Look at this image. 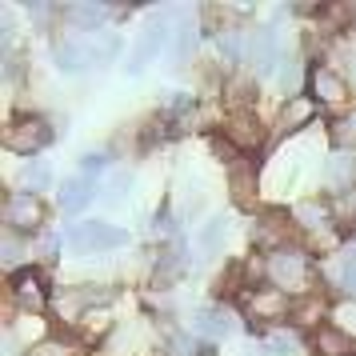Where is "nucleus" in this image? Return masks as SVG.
<instances>
[{"mask_svg": "<svg viewBox=\"0 0 356 356\" xmlns=\"http://www.w3.org/2000/svg\"><path fill=\"white\" fill-rule=\"evenodd\" d=\"M49 180H52V168L44 161H33V164H24V172H20V184H24V193H40V188H49Z\"/></svg>", "mask_w": 356, "mask_h": 356, "instance_id": "6ab92c4d", "label": "nucleus"}, {"mask_svg": "<svg viewBox=\"0 0 356 356\" xmlns=\"http://www.w3.org/2000/svg\"><path fill=\"white\" fill-rule=\"evenodd\" d=\"M164 356H193V340L188 337H172L164 344Z\"/></svg>", "mask_w": 356, "mask_h": 356, "instance_id": "c756f323", "label": "nucleus"}, {"mask_svg": "<svg viewBox=\"0 0 356 356\" xmlns=\"http://www.w3.org/2000/svg\"><path fill=\"white\" fill-rule=\"evenodd\" d=\"M252 356H257V353H252Z\"/></svg>", "mask_w": 356, "mask_h": 356, "instance_id": "72a5a7b5", "label": "nucleus"}, {"mask_svg": "<svg viewBox=\"0 0 356 356\" xmlns=\"http://www.w3.org/2000/svg\"><path fill=\"white\" fill-rule=\"evenodd\" d=\"M353 177H356V161L348 156V152H340V156H332L328 161V168H324V180L332 184V188H353Z\"/></svg>", "mask_w": 356, "mask_h": 356, "instance_id": "dca6fc26", "label": "nucleus"}, {"mask_svg": "<svg viewBox=\"0 0 356 356\" xmlns=\"http://www.w3.org/2000/svg\"><path fill=\"white\" fill-rule=\"evenodd\" d=\"M332 212H337L340 220H356V188L340 193V196H337V204H332Z\"/></svg>", "mask_w": 356, "mask_h": 356, "instance_id": "cd10ccee", "label": "nucleus"}, {"mask_svg": "<svg viewBox=\"0 0 356 356\" xmlns=\"http://www.w3.org/2000/svg\"><path fill=\"white\" fill-rule=\"evenodd\" d=\"M13 296H17V305L29 308V312H40L44 300H49L44 280H40L36 273H17V276H13Z\"/></svg>", "mask_w": 356, "mask_h": 356, "instance_id": "9d476101", "label": "nucleus"}, {"mask_svg": "<svg viewBox=\"0 0 356 356\" xmlns=\"http://www.w3.org/2000/svg\"><path fill=\"white\" fill-rule=\"evenodd\" d=\"M49 145H52V129H49V120H40V116H20V120H13L4 129V148L8 152L33 156V152H40Z\"/></svg>", "mask_w": 356, "mask_h": 356, "instance_id": "20e7f679", "label": "nucleus"}, {"mask_svg": "<svg viewBox=\"0 0 356 356\" xmlns=\"http://www.w3.org/2000/svg\"><path fill=\"white\" fill-rule=\"evenodd\" d=\"M40 220H44V209H40V200L33 193H13L4 200L8 232H33V228H40Z\"/></svg>", "mask_w": 356, "mask_h": 356, "instance_id": "423d86ee", "label": "nucleus"}, {"mask_svg": "<svg viewBox=\"0 0 356 356\" xmlns=\"http://www.w3.org/2000/svg\"><path fill=\"white\" fill-rule=\"evenodd\" d=\"M324 276H328V284L340 292H356V260L348 252H340L324 264Z\"/></svg>", "mask_w": 356, "mask_h": 356, "instance_id": "4468645a", "label": "nucleus"}, {"mask_svg": "<svg viewBox=\"0 0 356 356\" xmlns=\"http://www.w3.org/2000/svg\"><path fill=\"white\" fill-rule=\"evenodd\" d=\"M172 40H177V60H188V52L196 49V24L193 20H180Z\"/></svg>", "mask_w": 356, "mask_h": 356, "instance_id": "412c9836", "label": "nucleus"}, {"mask_svg": "<svg viewBox=\"0 0 356 356\" xmlns=\"http://www.w3.org/2000/svg\"><path fill=\"white\" fill-rule=\"evenodd\" d=\"M193 328L200 332V337H209V340H220V337H232V332H236V316H232L228 308L212 305V308H200V312H196Z\"/></svg>", "mask_w": 356, "mask_h": 356, "instance_id": "1a4fd4ad", "label": "nucleus"}, {"mask_svg": "<svg viewBox=\"0 0 356 356\" xmlns=\"http://www.w3.org/2000/svg\"><path fill=\"white\" fill-rule=\"evenodd\" d=\"M120 244H129V232L108 220H84V225H72V232H68V248H76V252H108Z\"/></svg>", "mask_w": 356, "mask_h": 356, "instance_id": "f03ea898", "label": "nucleus"}, {"mask_svg": "<svg viewBox=\"0 0 356 356\" xmlns=\"http://www.w3.org/2000/svg\"><path fill=\"white\" fill-rule=\"evenodd\" d=\"M312 92L324 100V104H340L348 97V84L340 81L332 68H312Z\"/></svg>", "mask_w": 356, "mask_h": 356, "instance_id": "f8f14e48", "label": "nucleus"}, {"mask_svg": "<svg viewBox=\"0 0 356 356\" xmlns=\"http://www.w3.org/2000/svg\"><path fill=\"white\" fill-rule=\"evenodd\" d=\"M264 268H268V280H273L280 292H284V289H289V292L305 289L308 276H312V264H308V257H305V252H296V248H276Z\"/></svg>", "mask_w": 356, "mask_h": 356, "instance_id": "7ed1b4c3", "label": "nucleus"}, {"mask_svg": "<svg viewBox=\"0 0 356 356\" xmlns=\"http://www.w3.org/2000/svg\"><path fill=\"white\" fill-rule=\"evenodd\" d=\"M312 113H316V104H312L308 97H289L284 113H280V124H284V129H300V124L312 120Z\"/></svg>", "mask_w": 356, "mask_h": 356, "instance_id": "f3484780", "label": "nucleus"}, {"mask_svg": "<svg viewBox=\"0 0 356 356\" xmlns=\"http://www.w3.org/2000/svg\"><path fill=\"white\" fill-rule=\"evenodd\" d=\"M244 65L252 68V76H268L280 65V40L273 29H257L244 40Z\"/></svg>", "mask_w": 356, "mask_h": 356, "instance_id": "39448f33", "label": "nucleus"}, {"mask_svg": "<svg viewBox=\"0 0 356 356\" xmlns=\"http://www.w3.org/2000/svg\"><path fill=\"white\" fill-rule=\"evenodd\" d=\"M244 305H248V312H252L257 321H280V316L292 312L289 296H284L280 289H252L248 296H244Z\"/></svg>", "mask_w": 356, "mask_h": 356, "instance_id": "6e6552de", "label": "nucleus"}, {"mask_svg": "<svg viewBox=\"0 0 356 356\" xmlns=\"http://www.w3.org/2000/svg\"><path fill=\"white\" fill-rule=\"evenodd\" d=\"M337 321H340V328H344L348 337H356V305H340Z\"/></svg>", "mask_w": 356, "mask_h": 356, "instance_id": "7c9ffc66", "label": "nucleus"}, {"mask_svg": "<svg viewBox=\"0 0 356 356\" xmlns=\"http://www.w3.org/2000/svg\"><path fill=\"white\" fill-rule=\"evenodd\" d=\"M172 36H177V29H172V20L168 17H152L145 24V33L136 36V49H132V56H129V65H124V72H145L156 56H161L168 44H172Z\"/></svg>", "mask_w": 356, "mask_h": 356, "instance_id": "f257e3e1", "label": "nucleus"}, {"mask_svg": "<svg viewBox=\"0 0 356 356\" xmlns=\"http://www.w3.org/2000/svg\"><path fill=\"white\" fill-rule=\"evenodd\" d=\"M88 200H92V180L84 177V172L81 177H68L60 184V209L65 212H81Z\"/></svg>", "mask_w": 356, "mask_h": 356, "instance_id": "2eb2a0df", "label": "nucleus"}, {"mask_svg": "<svg viewBox=\"0 0 356 356\" xmlns=\"http://www.w3.org/2000/svg\"><path fill=\"white\" fill-rule=\"evenodd\" d=\"M65 17H72V20H81V24H88V29H97L100 20L108 17V8H92V4H84V8H65Z\"/></svg>", "mask_w": 356, "mask_h": 356, "instance_id": "b1692460", "label": "nucleus"}, {"mask_svg": "<svg viewBox=\"0 0 356 356\" xmlns=\"http://www.w3.org/2000/svg\"><path fill=\"white\" fill-rule=\"evenodd\" d=\"M289 316L296 324H316V316H321V300H316V296H308V300H300V305H292Z\"/></svg>", "mask_w": 356, "mask_h": 356, "instance_id": "393cba45", "label": "nucleus"}, {"mask_svg": "<svg viewBox=\"0 0 356 356\" xmlns=\"http://www.w3.org/2000/svg\"><path fill=\"white\" fill-rule=\"evenodd\" d=\"M284 232H289V225H284V212H268L260 225H252V241H257V244H276Z\"/></svg>", "mask_w": 356, "mask_h": 356, "instance_id": "a211bd4d", "label": "nucleus"}, {"mask_svg": "<svg viewBox=\"0 0 356 356\" xmlns=\"http://www.w3.org/2000/svg\"><path fill=\"white\" fill-rule=\"evenodd\" d=\"M228 232H232V220H228V216H209V220L200 225V232H196V244H200L204 252H220L228 244Z\"/></svg>", "mask_w": 356, "mask_h": 356, "instance_id": "ddd939ff", "label": "nucleus"}, {"mask_svg": "<svg viewBox=\"0 0 356 356\" xmlns=\"http://www.w3.org/2000/svg\"><path fill=\"white\" fill-rule=\"evenodd\" d=\"M312 344H316L321 356H353V337H348L340 324H321L316 337H312Z\"/></svg>", "mask_w": 356, "mask_h": 356, "instance_id": "9b49d317", "label": "nucleus"}, {"mask_svg": "<svg viewBox=\"0 0 356 356\" xmlns=\"http://www.w3.org/2000/svg\"><path fill=\"white\" fill-rule=\"evenodd\" d=\"M268 344H273L280 356H296V353H300V340H296V332H273V340H268Z\"/></svg>", "mask_w": 356, "mask_h": 356, "instance_id": "bb28decb", "label": "nucleus"}, {"mask_svg": "<svg viewBox=\"0 0 356 356\" xmlns=\"http://www.w3.org/2000/svg\"><path fill=\"white\" fill-rule=\"evenodd\" d=\"M225 140L241 152H257L264 145V124L257 120V113H232L225 120Z\"/></svg>", "mask_w": 356, "mask_h": 356, "instance_id": "0eeeda50", "label": "nucleus"}, {"mask_svg": "<svg viewBox=\"0 0 356 356\" xmlns=\"http://www.w3.org/2000/svg\"><path fill=\"white\" fill-rule=\"evenodd\" d=\"M232 193H236V200H241V204H252L257 184H252V172H248V168H236V172H232Z\"/></svg>", "mask_w": 356, "mask_h": 356, "instance_id": "5701e85b", "label": "nucleus"}, {"mask_svg": "<svg viewBox=\"0 0 356 356\" xmlns=\"http://www.w3.org/2000/svg\"><path fill=\"white\" fill-rule=\"evenodd\" d=\"M177 273H184V252H180V248H168V252H164V260L156 264V280H164V284H168Z\"/></svg>", "mask_w": 356, "mask_h": 356, "instance_id": "4be33fe9", "label": "nucleus"}, {"mask_svg": "<svg viewBox=\"0 0 356 356\" xmlns=\"http://www.w3.org/2000/svg\"><path fill=\"white\" fill-rule=\"evenodd\" d=\"M33 356H68V348L60 344V340H40L33 348Z\"/></svg>", "mask_w": 356, "mask_h": 356, "instance_id": "2f4dec72", "label": "nucleus"}, {"mask_svg": "<svg viewBox=\"0 0 356 356\" xmlns=\"http://www.w3.org/2000/svg\"><path fill=\"white\" fill-rule=\"evenodd\" d=\"M81 168H84V177L104 172V168H108V156H104V152H84V156H81Z\"/></svg>", "mask_w": 356, "mask_h": 356, "instance_id": "c85d7f7f", "label": "nucleus"}, {"mask_svg": "<svg viewBox=\"0 0 356 356\" xmlns=\"http://www.w3.org/2000/svg\"><path fill=\"white\" fill-rule=\"evenodd\" d=\"M332 136H337L340 148H356V113H353V116H340Z\"/></svg>", "mask_w": 356, "mask_h": 356, "instance_id": "a878e982", "label": "nucleus"}, {"mask_svg": "<svg viewBox=\"0 0 356 356\" xmlns=\"http://www.w3.org/2000/svg\"><path fill=\"white\" fill-rule=\"evenodd\" d=\"M56 248H60V241H56V236H40V244H36V257L52 260V257H56Z\"/></svg>", "mask_w": 356, "mask_h": 356, "instance_id": "473e14b6", "label": "nucleus"}, {"mask_svg": "<svg viewBox=\"0 0 356 356\" xmlns=\"http://www.w3.org/2000/svg\"><path fill=\"white\" fill-rule=\"evenodd\" d=\"M296 220H300L305 228H324L328 209H324V204H316V200H305V204H296Z\"/></svg>", "mask_w": 356, "mask_h": 356, "instance_id": "aec40b11", "label": "nucleus"}]
</instances>
